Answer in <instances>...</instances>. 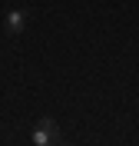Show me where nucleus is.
<instances>
[{
	"label": "nucleus",
	"mask_w": 139,
	"mask_h": 146,
	"mask_svg": "<svg viewBox=\"0 0 139 146\" xmlns=\"http://www.w3.org/2000/svg\"><path fill=\"white\" fill-rule=\"evenodd\" d=\"M33 146H56L60 143V126H56V119H50V116H43L33 126Z\"/></svg>",
	"instance_id": "f257e3e1"
},
{
	"label": "nucleus",
	"mask_w": 139,
	"mask_h": 146,
	"mask_svg": "<svg viewBox=\"0 0 139 146\" xmlns=\"http://www.w3.org/2000/svg\"><path fill=\"white\" fill-rule=\"evenodd\" d=\"M56 146H60V143H56Z\"/></svg>",
	"instance_id": "7ed1b4c3"
},
{
	"label": "nucleus",
	"mask_w": 139,
	"mask_h": 146,
	"mask_svg": "<svg viewBox=\"0 0 139 146\" xmlns=\"http://www.w3.org/2000/svg\"><path fill=\"white\" fill-rule=\"evenodd\" d=\"M3 30H7L10 36H20L27 30V13H23V10H10L7 20H3Z\"/></svg>",
	"instance_id": "f03ea898"
}]
</instances>
